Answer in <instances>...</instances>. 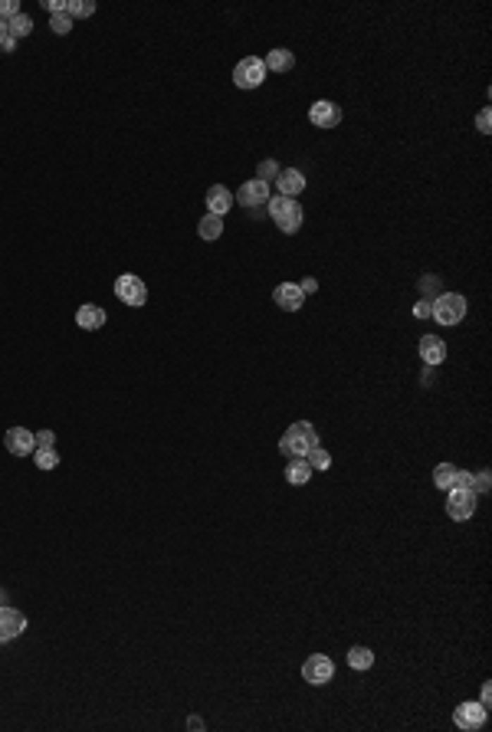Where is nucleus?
<instances>
[{
    "label": "nucleus",
    "mask_w": 492,
    "mask_h": 732,
    "mask_svg": "<svg viewBox=\"0 0 492 732\" xmlns=\"http://www.w3.org/2000/svg\"><path fill=\"white\" fill-rule=\"evenodd\" d=\"M489 125H492V112H489V109H483V112L476 115V128H479L483 135H489Z\"/></svg>",
    "instance_id": "obj_32"
},
{
    "label": "nucleus",
    "mask_w": 492,
    "mask_h": 732,
    "mask_svg": "<svg viewBox=\"0 0 492 732\" xmlns=\"http://www.w3.org/2000/svg\"><path fill=\"white\" fill-rule=\"evenodd\" d=\"M17 13H23L17 0H0V20H4V23H7V20H13Z\"/></svg>",
    "instance_id": "obj_29"
},
{
    "label": "nucleus",
    "mask_w": 492,
    "mask_h": 732,
    "mask_svg": "<svg viewBox=\"0 0 492 732\" xmlns=\"http://www.w3.org/2000/svg\"><path fill=\"white\" fill-rule=\"evenodd\" d=\"M105 319H109V312H105L102 305H92V303L79 305V312H76V325H79V329H85V332H95V329H102Z\"/></svg>",
    "instance_id": "obj_16"
},
{
    "label": "nucleus",
    "mask_w": 492,
    "mask_h": 732,
    "mask_svg": "<svg viewBox=\"0 0 492 732\" xmlns=\"http://www.w3.org/2000/svg\"><path fill=\"white\" fill-rule=\"evenodd\" d=\"M95 13V4L92 0H69L66 4V17L73 20V17H92Z\"/></svg>",
    "instance_id": "obj_25"
},
{
    "label": "nucleus",
    "mask_w": 492,
    "mask_h": 732,
    "mask_svg": "<svg viewBox=\"0 0 492 732\" xmlns=\"http://www.w3.org/2000/svg\"><path fill=\"white\" fill-rule=\"evenodd\" d=\"M273 299L279 309H285V312H299L305 303V293L299 289V283H279L273 289Z\"/></svg>",
    "instance_id": "obj_13"
},
{
    "label": "nucleus",
    "mask_w": 492,
    "mask_h": 732,
    "mask_svg": "<svg viewBox=\"0 0 492 732\" xmlns=\"http://www.w3.org/2000/svg\"><path fill=\"white\" fill-rule=\"evenodd\" d=\"M312 447H319V430H315L309 420L293 424V427L279 437V450H283L285 457H305Z\"/></svg>",
    "instance_id": "obj_1"
},
{
    "label": "nucleus",
    "mask_w": 492,
    "mask_h": 732,
    "mask_svg": "<svg viewBox=\"0 0 492 732\" xmlns=\"http://www.w3.org/2000/svg\"><path fill=\"white\" fill-rule=\"evenodd\" d=\"M348 666L351 670H371L374 666V654L368 647H351L348 650Z\"/></svg>",
    "instance_id": "obj_21"
},
{
    "label": "nucleus",
    "mask_w": 492,
    "mask_h": 732,
    "mask_svg": "<svg viewBox=\"0 0 492 732\" xmlns=\"http://www.w3.org/2000/svg\"><path fill=\"white\" fill-rule=\"evenodd\" d=\"M4 447H7L13 457H27V453L37 450V437H33L27 427H10L7 434H4Z\"/></svg>",
    "instance_id": "obj_12"
},
{
    "label": "nucleus",
    "mask_w": 492,
    "mask_h": 732,
    "mask_svg": "<svg viewBox=\"0 0 492 732\" xmlns=\"http://www.w3.org/2000/svg\"><path fill=\"white\" fill-rule=\"evenodd\" d=\"M197 237L207 240V243L220 240V237H223V217H217V214H207V217L197 224Z\"/></svg>",
    "instance_id": "obj_20"
},
{
    "label": "nucleus",
    "mask_w": 492,
    "mask_h": 732,
    "mask_svg": "<svg viewBox=\"0 0 492 732\" xmlns=\"http://www.w3.org/2000/svg\"><path fill=\"white\" fill-rule=\"evenodd\" d=\"M486 716H489V709L483 703H460L453 709V723L463 732H479L486 726Z\"/></svg>",
    "instance_id": "obj_7"
},
{
    "label": "nucleus",
    "mask_w": 492,
    "mask_h": 732,
    "mask_svg": "<svg viewBox=\"0 0 492 732\" xmlns=\"http://www.w3.org/2000/svg\"><path fill=\"white\" fill-rule=\"evenodd\" d=\"M299 289L309 295V293H315V289H319V283H315V279H302V283H299Z\"/></svg>",
    "instance_id": "obj_36"
},
{
    "label": "nucleus",
    "mask_w": 492,
    "mask_h": 732,
    "mask_svg": "<svg viewBox=\"0 0 492 732\" xmlns=\"http://www.w3.org/2000/svg\"><path fill=\"white\" fill-rule=\"evenodd\" d=\"M237 204H243V207H263V204H269V184L266 181H259V178H253V181H246V184H240V190H237Z\"/></svg>",
    "instance_id": "obj_10"
},
{
    "label": "nucleus",
    "mask_w": 492,
    "mask_h": 732,
    "mask_svg": "<svg viewBox=\"0 0 492 732\" xmlns=\"http://www.w3.org/2000/svg\"><path fill=\"white\" fill-rule=\"evenodd\" d=\"M312 466H309V460L305 457H293V463L285 466V480H289V483L293 486H305L309 483V480H312Z\"/></svg>",
    "instance_id": "obj_19"
},
{
    "label": "nucleus",
    "mask_w": 492,
    "mask_h": 732,
    "mask_svg": "<svg viewBox=\"0 0 492 732\" xmlns=\"http://www.w3.org/2000/svg\"><path fill=\"white\" fill-rule=\"evenodd\" d=\"M269 217L276 220V227L283 230V233H295V230L302 227V207H299V200L295 197H283V194H276V197H269Z\"/></svg>",
    "instance_id": "obj_2"
},
{
    "label": "nucleus",
    "mask_w": 492,
    "mask_h": 732,
    "mask_svg": "<svg viewBox=\"0 0 492 732\" xmlns=\"http://www.w3.org/2000/svg\"><path fill=\"white\" fill-rule=\"evenodd\" d=\"M309 122L315 128H335V125H341V105L328 102V99H319V102L309 105Z\"/></svg>",
    "instance_id": "obj_9"
},
{
    "label": "nucleus",
    "mask_w": 492,
    "mask_h": 732,
    "mask_svg": "<svg viewBox=\"0 0 492 732\" xmlns=\"http://www.w3.org/2000/svg\"><path fill=\"white\" fill-rule=\"evenodd\" d=\"M305 460H309V466H312V470H328V466H331L328 450H322V447H312L309 453H305Z\"/></svg>",
    "instance_id": "obj_26"
},
{
    "label": "nucleus",
    "mask_w": 492,
    "mask_h": 732,
    "mask_svg": "<svg viewBox=\"0 0 492 732\" xmlns=\"http://www.w3.org/2000/svg\"><path fill=\"white\" fill-rule=\"evenodd\" d=\"M414 315H417V319H430V303H426V299H420V303L414 305Z\"/></svg>",
    "instance_id": "obj_35"
},
{
    "label": "nucleus",
    "mask_w": 492,
    "mask_h": 732,
    "mask_svg": "<svg viewBox=\"0 0 492 732\" xmlns=\"http://www.w3.org/2000/svg\"><path fill=\"white\" fill-rule=\"evenodd\" d=\"M0 47L7 49V53H13V47H17V39H13V37H7V39H4V43H0Z\"/></svg>",
    "instance_id": "obj_38"
},
{
    "label": "nucleus",
    "mask_w": 492,
    "mask_h": 732,
    "mask_svg": "<svg viewBox=\"0 0 492 732\" xmlns=\"http://www.w3.org/2000/svg\"><path fill=\"white\" fill-rule=\"evenodd\" d=\"M115 295H118L125 305H135V309H138V305L148 303V286H144L138 276L125 273V276L115 279Z\"/></svg>",
    "instance_id": "obj_6"
},
{
    "label": "nucleus",
    "mask_w": 492,
    "mask_h": 732,
    "mask_svg": "<svg viewBox=\"0 0 492 732\" xmlns=\"http://www.w3.org/2000/svg\"><path fill=\"white\" fill-rule=\"evenodd\" d=\"M43 7L49 10V17H56V13H66V4H63V0H43Z\"/></svg>",
    "instance_id": "obj_34"
},
{
    "label": "nucleus",
    "mask_w": 492,
    "mask_h": 732,
    "mask_svg": "<svg viewBox=\"0 0 492 732\" xmlns=\"http://www.w3.org/2000/svg\"><path fill=\"white\" fill-rule=\"evenodd\" d=\"M489 700H492V686H489V683H483V696H479V703H483L486 709H489Z\"/></svg>",
    "instance_id": "obj_37"
},
{
    "label": "nucleus",
    "mask_w": 492,
    "mask_h": 732,
    "mask_svg": "<svg viewBox=\"0 0 492 732\" xmlns=\"http://www.w3.org/2000/svg\"><path fill=\"white\" fill-rule=\"evenodd\" d=\"M453 476H456V466L453 463H436L433 466V486L436 489H453Z\"/></svg>",
    "instance_id": "obj_22"
},
{
    "label": "nucleus",
    "mask_w": 492,
    "mask_h": 732,
    "mask_svg": "<svg viewBox=\"0 0 492 732\" xmlns=\"http://www.w3.org/2000/svg\"><path fill=\"white\" fill-rule=\"evenodd\" d=\"M453 489H473V473H466V470H460V466H456Z\"/></svg>",
    "instance_id": "obj_30"
},
{
    "label": "nucleus",
    "mask_w": 492,
    "mask_h": 732,
    "mask_svg": "<svg viewBox=\"0 0 492 732\" xmlns=\"http://www.w3.org/2000/svg\"><path fill=\"white\" fill-rule=\"evenodd\" d=\"M37 437V447H53L56 444V434L53 430H39V434H33Z\"/></svg>",
    "instance_id": "obj_33"
},
{
    "label": "nucleus",
    "mask_w": 492,
    "mask_h": 732,
    "mask_svg": "<svg viewBox=\"0 0 492 732\" xmlns=\"http://www.w3.org/2000/svg\"><path fill=\"white\" fill-rule=\"evenodd\" d=\"M49 27H53V33H59V37H66L69 30H73V20H69L66 13H56V17H49Z\"/></svg>",
    "instance_id": "obj_28"
},
{
    "label": "nucleus",
    "mask_w": 492,
    "mask_h": 732,
    "mask_svg": "<svg viewBox=\"0 0 492 732\" xmlns=\"http://www.w3.org/2000/svg\"><path fill=\"white\" fill-rule=\"evenodd\" d=\"M417 352H420V358H424L430 368H436V365L446 362V345L436 338V335H424L420 338V345H417Z\"/></svg>",
    "instance_id": "obj_15"
},
{
    "label": "nucleus",
    "mask_w": 492,
    "mask_h": 732,
    "mask_svg": "<svg viewBox=\"0 0 492 732\" xmlns=\"http://www.w3.org/2000/svg\"><path fill=\"white\" fill-rule=\"evenodd\" d=\"M279 171H283V168H279L273 158H266V161H259V168H256V178H259V181H266V184H273Z\"/></svg>",
    "instance_id": "obj_27"
},
{
    "label": "nucleus",
    "mask_w": 492,
    "mask_h": 732,
    "mask_svg": "<svg viewBox=\"0 0 492 732\" xmlns=\"http://www.w3.org/2000/svg\"><path fill=\"white\" fill-rule=\"evenodd\" d=\"M446 516L456 523H466L476 516V493L473 489H446Z\"/></svg>",
    "instance_id": "obj_5"
},
{
    "label": "nucleus",
    "mask_w": 492,
    "mask_h": 732,
    "mask_svg": "<svg viewBox=\"0 0 492 732\" xmlns=\"http://www.w3.org/2000/svg\"><path fill=\"white\" fill-rule=\"evenodd\" d=\"M7 33H10L13 39L30 37V33H33V20H30L27 13H17L13 20H7Z\"/></svg>",
    "instance_id": "obj_24"
},
{
    "label": "nucleus",
    "mask_w": 492,
    "mask_h": 732,
    "mask_svg": "<svg viewBox=\"0 0 492 732\" xmlns=\"http://www.w3.org/2000/svg\"><path fill=\"white\" fill-rule=\"evenodd\" d=\"M33 463H37V470H56L59 466L56 447H37L33 450Z\"/></svg>",
    "instance_id": "obj_23"
},
{
    "label": "nucleus",
    "mask_w": 492,
    "mask_h": 732,
    "mask_svg": "<svg viewBox=\"0 0 492 732\" xmlns=\"http://www.w3.org/2000/svg\"><path fill=\"white\" fill-rule=\"evenodd\" d=\"M10 33H7V23H4V20H0V43H4V39H7Z\"/></svg>",
    "instance_id": "obj_39"
},
{
    "label": "nucleus",
    "mask_w": 492,
    "mask_h": 732,
    "mask_svg": "<svg viewBox=\"0 0 492 732\" xmlns=\"http://www.w3.org/2000/svg\"><path fill=\"white\" fill-rule=\"evenodd\" d=\"M273 184L279 188L283 197H295V194H302V190H305V174L299 171V168H283V171L276 174Z\"/></svg>",
    "instance_id": "obj_14"
},
{
    "label": "nucleus",
    "mask_w": 492,
    "mask_h": 732,
    "mask_svg": "<svg viewBox=\"0 0 492 732\" xmlns=\"http://www.w3.org/2000/svg\"><path fill=\"white\" fill-rule=\"evenodd\" d=\"M463 315H466V299L460 293H440L430 303V319H436L440 325L463 322Z\"/></svg>",
    "instance_id": "obj_3"
},
{
    "label": "nucleus",
    "mask_w": 492,
    "mask_h": 732,
    "mask_svg": "<svg viewBox=\"0 0 492 732\" xmlns=\"http://www.w3.org/2000/svg\"><path fill=\"white\" fill-rule=\"evenodd\" d=\"M266 79V63L259 56H246L237 63V69H233V83H237V89H259Z\"/></svg>",
    "instance_id": "obj_4"
},
{
    "label": "nucleus",
    "mask_w": 492,
    "mask_h": 732,
    "mask_svg": "<svg viewBox=\"0 0 492 732\" xmlns=\"http://www.w3.org/2000/svg\"><path fill=\"white\" fill-rule=\"evenodd\" d=\"M335 676V664H331L328 657L325 654H312V657H305V664H302V680L305 683H312V686H325Z\"/></svg>",
    "instance_id": "obj_8"
},
{
    "label": "nucleus",
    "mask_w": 492,
    "mask_h": 732,
    "mask_svg": "<svg viewBox=\"0 0 492 732\" xmlns=\"http://www.w3.org/2000/svg\"><path fill=\"white\" fill-rule=\"evenodd\" d=\"M227 210H233V190L223 188V184H214V188L207 190V214L223 217Z\"/></svg>",
    "instance_id": "obj_17"
},
{
    "label": "nucleus",
    "mask_w": 492,
    "mask_h": 732,
    "mask_svg": "<svg viewBox=\"0 0 492 732\" xmlns=\"http://www.w3.org/2000/svg\"><path fill=\"white\" fill-rule=\"evenodd\" d=\"M473 493H476V496H479V493H489V470H483V473L473 480Z\"/></svg>",
    "instance_id": "obj_31"
},
{
    "label": "nucleus",
    "mask_w": 492,
    "mask_h": 732,
    "mask_svg": "<svg viewBox=\"0 0 492 732\" xmlns=\"http://www.w3.org/2000/svg\"><path fill=\"white\" fill-rule=\"evenodd\" d=\"M23 630H27V618H23L17 608L0 604V644H7V640L20 638Z\"/></svg>",
    "instance_id": "obj_11"
},
{
    "label": "nucleus",
    "mask_w": 492,
    "mask_h": 732,
    "mask_svg": "<svg viewBox=\"0 0 492 732\" xmlns=\"http://www.w3.org/2000/svg\"><path fill=\"white\" fill-rule=\"evenodd\" d=\"M263 63H266V73H269V69H273V73H289V69L295 66V56L289 53V49L276 47V49H269V53H266Z\"/></svg>",
    "instance_id": "obj_18"
}]
</instances>
